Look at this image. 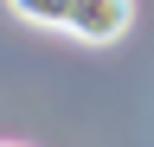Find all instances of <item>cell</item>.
<instances>
[{"instance_id": "6da1fadb", "label": "cell", "mask_w": 154, "mask_h": 147, "mask_svg": "<svg viewBox=\"0 0 154 147\" xmlns=\"http://www.w3.org/2000/svg\"><path fill=\"white\" fill-rule=\"evenodd\" d=\"M128 26H135V0H71V19H64V32L84 45H116Z\"/></svg>"}, {"instance_id": "7a4b0ae2", "label": "cell", "mask_w": 154, "mask_h": 147, "mask_svg": "<svg viewBox=\"0 0 154 147\" xmlns=\"http://www.w3.org/2000/svg\"><path fill=\"white\" fill-rule=\"evenodd\" d=\"M7 7L26 26H51V32H64V19H71V0H7Z\"/></svg>"}, {"instance_id": "3957f363", "label": "cell", "mask_w": 154, "mask_h": 147, "mask_svg": "<svg viewBox=\"0 0 154 147\" xmlns=\"http://www.w3.org/2000/svg\"><path fill=\"white\" fill-rule=\"evenodd\" d=\"M0 147H19V141H0Z\"/></svg>"}]
</instances>
